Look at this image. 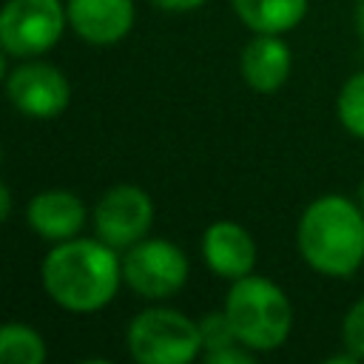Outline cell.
<instances>
[{
    "instance_id": "obj_22",
    "label": "cell",
    "mask_w": 364,
    "mask_h": 364,
    "mask_svg": "<svg viewBox=\"0 0 364 364\" xmlns=\"http://www.w3.org/2000/svg\"><path fill=\"white\" fill-rule=\"evenodd\" d=\"M6 80V57H3V48H0V82Z\"/></svg>"
},
{
    "instance_id": "obj_4",
    "label": "cell",
    "mask_w": 364,
    "mask_h": 364,
    "mask_svg": "<svg viewBox=\"0 0 364 364\" xmlns=\"http://www.w3.org/2000/svg\"><path fill=\"white\" fill-rule=\"evenodd\" d=\"M125 344L139 364H188L202 353L199 321L171 307H148L128 324Z\"/></svg>"
},
{
    "instance_id": "obj_9",
    "label": "cell",
    "mask_w": 364,
    "mask_h": 364,
    "mask_svg": "<svg viewBox=\"0 0 364 364\" xmlns=\"http://www.w3.org/2000/svg\"><path fill=\"white\" fill-rule=\"evenodd\" d=\"M290 68H293V54L290 46L282 40V34L253 31V37L247 40L239 57L242 80L256 94H276L287 82Z\"/></svg>"
},
{
    "instance_id": "obj_18",
    "label": "cell",
    "mask_w": 364,
    "mask_h": 364,
    "mask_svg": "<svg viewBox=\"0 0 364 364\" xmlns=\"http://www.w3.org/2000/svg\"><path fill=\"white\" fill-rule=\"evenodd\" d=\"M205 361L208 364H253V350L245 344H230V347L205 353Z\"/></svg>"
},
{
    "instance_id": "obj_8",
    "label": "cell",
    "mask_w": 364,
    "mask_h": 364,
    "mask_svg": "<svg viewBox=\"0 0 364 364\" xmlns=\"http://www.w3.org/2000/svg\"><path fill=\"white\" fill-rule=\"evenodd\" d=\"M11 105L31 119H54L68 108L71 85L60 68L48 63H23L6 80Z\"/></svg>"
},
{
    "instance_id": "obj_17",
    "label": "cell",
    "mask_w": 364,
    "mask_h": 364,
    "mask_svg": "<svg viewBox=\"0 0 364 364\" xmlns=\"http://www.w3.org/2000/svg\"><path fill=\"white\" fill-rule=\"evenodd\" d=\"M341 344L358 361H364V296L355 299L341 318Z\"/></svg>"
},
{
    "instance_id": "obj_23",
    "label": "cell",
    "mask_w": 364,
    "mask_h": 364,
    "mask_svg": "<svg viewBox=\"0 0 364 364\" xmlns=\"http://www.w3.org/2000/svg\"><path fill=\"white\" fill-rule=\"evenodd\" d=\"M358 205H361V210H364V182H361V188H358Z\"/></svg>"
},
{
    "instance_id": "obj_16",
    "label": "cell",
    "mask_w": 364,
    "mask_h": 364,
    "mask_svg": "<svg viewBox=\"0 0 364 364\" xmlns=\"http://www.w3.org/2000/svg\"><path fill=\"white\" fill-rule=\"evenodd\" d=\"M199 336H202V350H205V353L222 350V347H230V344H242V341L236 338L233 324H230V318H228L225 310L202 316V321H199Z\"/></svg>"
},
{
    "instance_id": "obj_21",
    "label": "cell",
    "mask_w": 364,
    "mask_h": 364,
    "mask_svg": "<svg viewBox=\"0 0 364 364\" xmlns=\"http://www.w3.org/2000/svg\"><path fill=\"white\" fill-rule=\"evenodd\" d=\"M353 23H355V31L364 43V0H355V9H353Z\"/></svg>"
},
{
    "instance_id": "obj_20",
    "label": "cell",
    "mask_w": 364,
    "mask_h": 364,
    "mask_svg": "<svg viewBox=\"0 0 364 364\" xmlns=\"http://www.w3.org/2000/svg\"><path fill=\"white\" fill-rule=\"evenodd\" d=\"M9 213H11V191L0 182V225L9 219Z\"/></svg>"
},
{
    "instance_id": "obj_10",
    "label": "cell",
    "mask_w": 364,
    "mask_h": 364,
    "mask_svg": "<svg viewBox=\"0 0 364 364\" xmlns=\"http://www.w3.org/2000/svg\"><path fill=\"white\" fill-rule=\"evenodd\" d=\"M202 256L208 267L222 279H242L256 267V242L239 222L219 219L202 236Z\"/></svg>"
},
{
    "instance_id": "obj_5",
    "label": "cell",
    "mask_w": 364,
    "mask_h": 364,
    "mask_svg": "<svg viewBox=\"0 0 364 364\" xmlns=\"http://www.w3.org/2000/svg\"><path fill=\"white\" fill-rule=\"evenodd\" d=\"M60 0H6L0 6V48L14 57H37L57 46L65 28Z\"/></svg>"
},
{
    "instance_id": "obj_2",
    "label": "cell",
    "mask_w": 364,
    "mask_h": 364,
    "mask_svg": "<svg viewBox=\"0 0 364 364\" xmlns=\"http://www.w3.org/2000/svg\"><path fill=\"white\" fill-rule=\"evenodd\" d=\"M122 262L102 239H65L43 259V287L65 310L105 307L119 287Z\"/></svg>"
},
{
    "instance_id": "obj_1",
    "label": "cell",
    "mask_w": 364,
    "mask_h": 364,
    "mask_svg": "<svg viewBox=\"0 0 364 364\" xmlns=\"http://www.w3.org/2000/svg\"><path fill=\"white\" fill-rule=\"evenodd\" d=\"M296 247L307 267L350 279L364 264V210L344 193L316 196L299 216Z\"/></svg>"
},
{
    "instance_id": "obj_24",
    "label": "cell",
    "mask_w": 364,
    "mask_h": 364,
    "mask_svg": "<svg viewBox=\"0 0 364 364\" xmlns=\"http://www.w3.org/2000/svg\"><path fill=\"white\" fill-rule=\"evenodd\" d=\"M0 159H3V148H0Z\"/></svg>"
},
{
    "instance_id": "obj_15",
    "label": "cell",
    "mask_w": 364,
    "mask_h": 364,
    "mask_svg": "<svg viewBox=\"0 0 364 364\" xmlns=\"http://www.w3.org/2000/svg\"><path fill=\"white\" fill-rule=\"evenodd\" d=\"M336 117L350 136L364 139V71H355L341 82L336 97Z\"/></svg>"
},
{
    "instance_id": "obj_7",
    "label": "cell",
    "mask_w": 364,
    "mask_h": 364,
    "mask_svg": "<svg viewBox=\"0 0 364 364\" xmlns=\"http://www.w3.org/2000/svg\"><path fill=\"white\" fill-rule=\"evenodd\" d=\"M154 222V202L136 185H114L94 208L97 236L111 247H131Z\"/></svg>"
},
{
    "instance_id": "obj_6",
    "label": "cell",
    "mask_w": 364,
    "mask_h": 364,
    "mask_svg": "<svg viewBox=\"0 0 364 364\" xmlns=\"http://www.w3.org/2000/svg\"><path fill=\"white\" fill-rule=\"evenodd\" d=\"M122 279L142 299H168L188 282V259L168 239H139L122 259Z\"/></svg>"
},
{
    "instance_id": "obj_13",
    "label": "cell",
    "mask_w": 364,
    "mask_h": 364,
    "mask_svg": "<svg viewBox=\"0 0 364 364\" xmlns=\"http://www.w3.org/2000/svg\"><path fill=\"white\" fill-rule=\"evenodd\" d=\"M230 3L239 20L250 31H262V34L293 31L310 9V0H230Z\"/></svg>"
},
{
    "instance_id": "obj_11",
    "label": "cell",
    "mask_w": 364,
    "mask_h": 364,
    "mask_svg": "<svg viewBox=\"0 0 364 364\" xmlns=\"http://www.w3.org/2000/svg\"><path fill=\"white\" fill-rule=\"evenodd\" d=\"M68 26L94 46L122 40L134 26V0H68Z\"/></svg>"
},
{
    "instance_id": "obj_19",
    "label": "cell",
    "mask_w": 364,
    "mask_h": 364,
    "mask_svg": "<svg viewBox=\"0 0 364 364\" xmlns=\"http://www.w3.org/2000/svg\"><path fill=\"white\" fill-rule=\"evenodd\" d=\"M151 3L156 9H165V11H191V9H199L208 0H151Z\"/></svg>"
},
{
    "instance_id": "obj_14",
    "label": "cell",
    "mask_w": 364,
    "mask_h": 364,
    "mask_svg": "<svg viewBox=\"0 0 364 364\" xmlns=\"http://www.w3.org/2000/svg\"><path fill=\"white\" fill-rule=\"evenodd\" d=\"M46 341L26 324H0V364H40Z\"/></svg>"
},
{
    "instance_id": "obj_3",
    "label": "cell",
    "mask_w": 364,
    "mask_h": 364,
    "mask_svg": "<svg viewBox=\"0 0 364 364\" xmlns=\"http://www.w3.org/2000/svg\"><path fill=\"white\" fill-rule=\"evenodd\" d=\"M225 313L236 338L253 353L279 350L293 330V304L287 293L256 273L236 279L225 299Z\"/></svg>"
},
{
    "instance_id": "obj_12",
    "label": "cell",
    "mask_w": 364,
    "mask_h": 364,
    "mask_svg": "<svg viewBox=\"0 0 364 364\" xmlns=\"http://www.w3.org/2000/svg\"><path fill=\"white\" fill-rule=\"evenodd\" d=\"M28 225L37 236L51 242H65L77 236L85 225V205L68 191H43L26 208Z\"/></svg>"
}]
</instances>
